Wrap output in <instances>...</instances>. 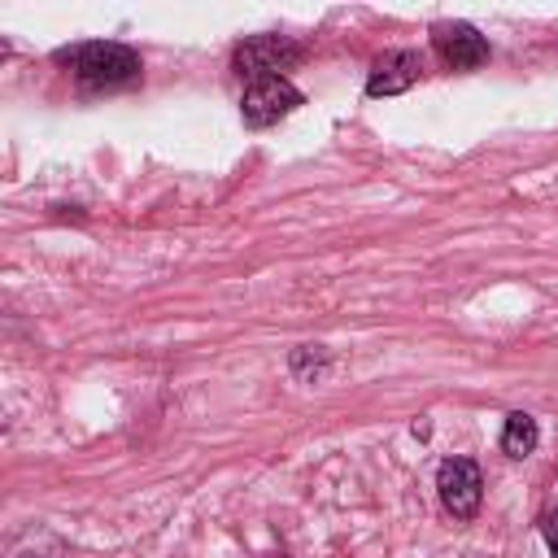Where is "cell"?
<instances>
[{"label":"cell","mask_w":558,"mask_h":558,"mask_svg":"<svg viewBox=\"0 0 558 558\" xmlns=\"http://www.w3.org/2000/svg\"><path fill=\"white\" fill-rule=\"evenodd\" d=\"M70 65H74V78L83 87H122V83H131L140 74V57L126 44H109V39L74 48Z\"/></svg>","instance_id":"obj_1"},{"label":"cell","mask_w":558,"mask_h":558,"mask_svg":"<svg viewBox=\"0 0 558 558\" xmlns=\"http://www.w3.org/2000/svg\"><path fill=\"white\" fill-rule=\"evenodd\" d=\"M301 61V48L279 39V35H257V39H244L235 48V70L248 74L253 83L257 78H283V70H292Z\"/></svg>","instance_id":"obj_2"},{"label":"cell","mask_w":558,"mask_h":558,"mask_svg":"<svg viewBox=\"0 0 558 558\" xmlns=\"http://www.w3.org/2000/svg\"><path fill=\"white\" fill-rule=\"evenodd\" d=\"M436 488H440V501L453 519H475L484 480H480V466L471 458H445L440 475H436Z\"/></svg>","instance_id":"obj_3"},{"label":"cell","mask_w":558,"mask_h":558,"mask_svg":"<svg viewBox=\"0 0 558 558\" xmlns=\"http://www.w3.org/2000/svg\"><path fill=\"white\" fill-rule=\"evenodd\" d=\"M296 105H301V92H296L288 78H257V83L244 92L240 113H244L248 126H270V122H279V118H288Z\"/></svg>","instance_id":"obj_4"},{"label":"cell","mask_w":558,"mask_h":558,"mask_svg":"<svg viewBox=\"0 0 558 558\" xmlns=\"http://www.w3.org/2000/svg\"><path fill=\"white\" fill-rule=\"evenodd\" d=\"M432 44H436L440 61L453 65V70H475V65L488 61L484 35H480L475 26H466V22H440V26L432 31Z\"/></svg>","instance_id":"obj_5"},{"label":"cell","mask_w":558,"mask_h":558,"mask_svg":"<svg viewBox=\"0 0 558 558\" xmlns=\"http://www.w3.org/2000/svg\"><path fill=\"white\" fill-rule=\"evenodd\" d=\"M418 74H423L418 52L397 48V52H384V57L371 65L366 92H371V96H397V92H410V87L418 83Z\"/></svg>","instance_id":"obj_6"},{"label":"cell","mask_w":558,"mask_h":558,"mask_svg":"<svg viewBox=\"0 0 558 558\" xmlns=\"http://www.w3.org/2000/svg\"><path fill=\"white\" fill-rule=\"evenodd\" d=\"M536 440H541L536 418L523 414V410H514V414L506 418V427H501V449H506L510 458H527V453L536 449Z\"/></svg>","instance_id":"obj_7"},{"label":"cell","mask_w":558,"mask_h":558,"mask_svg":"<svg viewBox=\"0 0 558 558\" xmlns=\"http://www.w3.org/2000/svg\"><path fill=\"white\" fill-rule=\"evenodd\" d=\"M541 532H545V545H549V554L558 558V506H554V510H545V519H541Z\"/></svg>","instance_id":"obj_8"}]
</instances>
